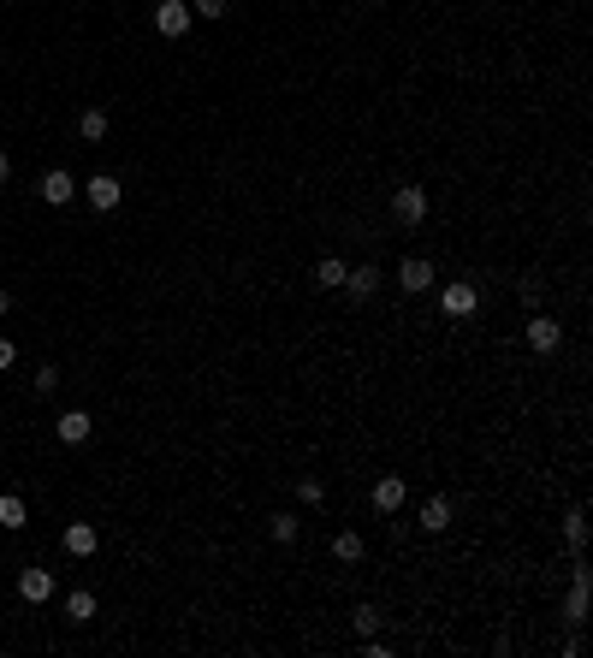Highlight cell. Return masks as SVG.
Listing matches in <instances>:
<instances>
[{"mask_svg": "<svg viewBox=\"0 0 593 658\" xmlns=\"http://www.w3.org/2000/svg\"><path fill=\"white\" fill-rule=\"evenodd\" d=\"M190 0H160L155 6V30L160 36H167V42H184V36H190Z\"/></svg>", "mask_w": 593, "mask_h": 658, "instance_id": "cell-1", "label": "cell"}, {"mask_svg": "<svg viewBox=\"0 0 593 658\" xmlns=\"http://www.w3.org/2000/svg\"><path fill=\"white\" fill-rule=\"evenodd\" d=\"M392 220H397V226H422V220H427V190L422 185L392 190Z\"/></svg>", "mask_w": 593, "mask_h": 658, "instance_id": "cell-2", "label": "cell"}, {"mask_svg": "<svg viewBox=\"0 0 593 658\" xmlns=\"http://www.w3.org/2000/svg\"><path fill=\"white\" fill-rule=\"evenodd\" d=\"M439 309H445V315H452V320H469V315H475V309H480V291L457 279V285H445V291H439Z\"/></svg>", "mask_w": 593, "mask_h": 658, "instance_id": "cell-3", "label": "cell"}, {"mask_svg": "<svg viewBox=\"0 0 593 658\" xmlns=\"http://www.w3.org/2000/svg\"><path fill=\"white\" fill-rule=\"evenodd\" d=\"M397 285L410 291V297L433 291V261H422V256H404V261H397Z\"/></svg>", "mask_w": 593, "mask_h": 658, "instance_id": "cell-4", "label": "cell"}, {"mask_svg": "<svg viewBox=\"0 0 593 658\" xmlns=\"http://www.w3.org/2000/svg\"><path fill=\"white\" fill-rule=\"evenodd\" d=\"M36 190H42L48 208H66V202L78 196V178H71L66 167H54V172H42V185H36Z\"/></svg>", "mask_w": 593, "mask_h": 658, "instance_id": "cell-5", "label": "cell"}, {"mask_svg": "<svg viewBox=\"0 0 593 658\" xmlns=\"http://www.w3.org/2000/svg\"><path fill=\"white\" fill-rule=\"evenodd\" d=\"M84 196H89V208H101V214H107V208H119V196H125V185H119L114 172H96V178H89V185H84Z\"/></svg>", "mask_w": 593, "mask_h": 658, "instance_id": "cell-6", "label": "cell"}, {"mask_svg": "<svg viewBox=\"0 0 593 658\" xmlns=\"http://www.w3.org/2000/svg\"><path fill=\"white\" fill-rule=\"evenodd\" d=\"M18 599H30V605H42V599H54V575L48 570H18Z\"/></svg>", "mask_w": 593, "mask_h": 658, "instance_id": "cell-7", "label": "cell"}, {"mask_svg": "<svg viewBox=\"0 0 593 658\" xmlns=\"http://www.w3.org/2000/svg\"><path fill=\"white\" fill-rule=\"evenodd\" d=\"M59 545H66L71 558H96V545H101V534H96V522H71V528L59 534Z\"/></svg>", "mask_w": 593, "mask_h": 658, "instance_id": "cell-8", "label": "cell"}, {"mask_svg": "<svg viewBox=\"0 0 593 658\" xmlns=\"http://www.w3.org/2000/svg\"><path fill=\"white\" fill-rule=\"evenodd\" d=\"M558 344H564V332H558V320H552V315H534V320H528V350L552 356Z\"/></svg>", "mask_w": 593, "mask_h": 658, "instance_id": "cell-9", "label": "cell"}, {"mask_svg": "<svg viewBox=\"0 0 593 658\" xmlns=\"http://www.w3.org/2000/svg\"><path fill=\"white\" fill-rule=\"evenodd\" d=\"M588 587H593V575L576 563V581H570V593H564V623H581V617H588Z\"/></svg>", "mask_w": 593, "mask_h": 658, "instance_id": "cell-10", "label": "cell"}, {"mask_svg": "<svg viewBox=\"0 0 593 658\" xmlns=\"http://www.w3.org/2000/svg\"><path fill=\"white\" fill-rule=\"evenodd\" d=\"M54 433H59V445H84L89 433H96V421H89L84 410H66V415L54 421Z\"/></svg>", "mask_w": 593, "mask_h": 658, "instance_id": "cell-11", "label": "cell"}, {"mask_svg": "<svg viewBox=\"0 0 593 658\" xmlns=\"http://www.w3.org/2000/svg\"><path fill=\"white\" fill-rule=\"evenodd\" d=\"M404 492H410V487H404L397 474H380V481H374V510H380V516H392L397 504H404Z\"/></svg>", "mask_w": 593, "mask_h": 658, "instance_id": "cell-12", "label": "cell"}, {"mask_svg": "<svg viewBox=\"0 0 593 658\" xmlns=\"http://www.w3.org/2000/svg\"><path fill=\"white\" fill-rule=\"evenodd\" d=\"M344 291H351L356 302L374 297V291H380V267H374V261H368V267H351V273H344Z\"/></svg>", "mask_w": 593, "mask_h": 658, "instance_id": "cell-13", "label": "cell"}, {"mask_svg": "<svg viewBox=\"0 0 593 658\" xmlns=\"http://www.w3.org/2000/svg\"><path fill=\"white\" fill-rule=\"evenodd\" d=\"M422 528L427 534H445V528H452V499H445V492H433V499L422 504Z\"/></svg>", "mask_w": 593, "mask_h": 658, "instance_id": "cell-14", "label": "cell"}, {"mask_svg": "<svg viewBox=\"0 0 593 658\" xmlns=\"http://www.w3.org/2000/svg\"><path fill=\"white\" fill-rule=\"evenodd\" d=\"M344 273H351V267H344L339 256H321V267H315V285H321V291H344Z\"/></svg>", "mask_w": 593, "mask_h": 658, "instance_id": "cell-15", "label": "cell"}, {"mask_svg": "<svg viewBox=\"0 0 593 658\" xmlns=\"http://www.w3.org/2000/svg\"><path fill=\"white\" fill-rule=\"evenodd\" d=\"M78 137H84V143H101V137H107V113H101V107H84V113H78Z\"/></svg>", "mask_w": 593, "mask_h": 658, "instance_id": "cell-16", "label": "cell"}, {"mask_svg": "<svg viewBox=\"0 0 593 658\" xmlns=\"http://www.w3.org/2000/svg\"><path fill=\"white\" fill-rule=\"evenodd\" d=\"M24 522H30L24 499H18V492H0V528H24Z\"/></svg>", "mask_w": 593, "mask_h": 658, "instance_id": "cell-17", "label": "cell"}, {"mask_svg": "<svg viewBox=\"0 0 593 658\" xmlns=\"http://www.w3.org/2000/svg\"><path fill=\"white\" fill-rule=\"evenodd\" d=\"M362 552H368L362 534H351V528H344L339 540H333V558H339V563H362Z\"/></svg>", "mask_w": 593, "mask_h": 658, "instance_id": "cell-18", "label": "cell"}, {"mask_svg": "<svg viewBox=\"0 0 593 658\" xmlns=\"http://www.w3.org/2000/svg\"><path fill=\"white\" fill-rule=\"evenodd\" d=\"M66 617H71V623H89V617H96V593H84V587L66 593Z\"/></svg>", "mask_w": 593, "mask_h": 658, "instance_id": "cell-19", "label": "cell"}, {"mask_svg": "<svg viewBox=\"0 0 593 658\" xmlns=\"http://www.w3.org/2000/svg\"><path fill=\"white\" fill-rule=\"evenodd\" d=\"M564 534H570V545L581 552V545H588V516H581V510H570V516H564Z\"/></svg>", "mask_w": 593, "mask_h": 658, "instance_id": "cell-20", "label": "cell"}, {"mask_svg": "<svg viewBox=\"0 0 593 658\" xmlns=\"http://www.w3.org/2000/svg\"><path fill=\"white\" fill-rule=\"evenodd\" d=\"M296 499H303V504H321L326 499V481H315V474H309V481H296Z\"/></svg>", "mask_w": 593, "mask_h": 658, "instance_id": "cell-21", "label": "cell"}, {"mask_svg": "<svg viewBox=\"0 0 593 658\" xmlns=\"http://www.w3.org/2000/svg\"><path fill=\"white\" fill-rule=\"evenodd\" d=\"M380 629V611L374 605H356V635H374Z\"/></svg>", "mask_w": 593, "mask_h": 658, "instance_id": "cell-22", "label": "cell"}, {"mask_svg": "<svg viewBox=\"0 0 593 658\" xmlns=\"http://www.w3.org/2000/svg\"><path fill=\"white\" fill-rule=\"evenodd\" d=\"M273 540H279V545L296 540V516H273Z\"/></svg>", "mask_w": 593, "mask_h": 658, "instance_id": "cell-23", "label": "cell"}, {"mask_svg": "<svg viewBox=\"0 0 593 658\" xmlns=\"http://www.w3.org/2000/svg\"><path fill=\"white\" fill-rule=\"evenodd\" d=\"M36 392H59V368H54V362H42V368H36Z\"/></svg>", "mask_w": 593, "mask_h": 658, "instance_id": "cell-24", "label": "cell"}, {"mask_svg": "<svg viewBox=\"0 0 593 658\" xmlns=\"http://www.w3.org/2000/svg\"><path fill=\"white\" fill-rule=\"evenodd\" d=\"M190 13L196 18H226V0H190Z\"/></svg>", "mask_w": 593, "mask_h": 658, "instance_id": "cell-25", "label": "cell"}, {"mask_svg": "<svg viewBox=\"0 0 593 658\" xmlns=\"http://www.w3.org/2000/svg\"><path fill=\"white\" fill-rule=\"evenodd\" d=\"M13 362H18V344H13V338H0V374L13 368Z\"/></svg>", "mask_w": 593, "mask_h": 658, "instance_id": "cell-26", "label": "cell"}, {"mask_svg": "<svg viewBox=\"0 0 593 658\" xmlns=\"http://www.w3.org/2000/svg\"><path fill=\"white\" fill-rule=\"evenodd\" d=\"M6 178H13V160H6V149H0V185H6Z\"/></svg>", "mask_w": 593, "mask_h": 658, "instance_id": "cell-27", "label": "cell"}, {"mask_svg": "<svg viewBox=\"0 0 593 658\" xmlns=\"http://www.w3.org/2000/svg\"><path fill=\"white\" fill-rule=\"evenodd\" d=\"M6 309H13V291H6V285H0V315H6Z\"/></svg>", "mask_w": 593, "mask_h": 658, "instance_id": "cell-28", "label": "cell"}]
</instances>
